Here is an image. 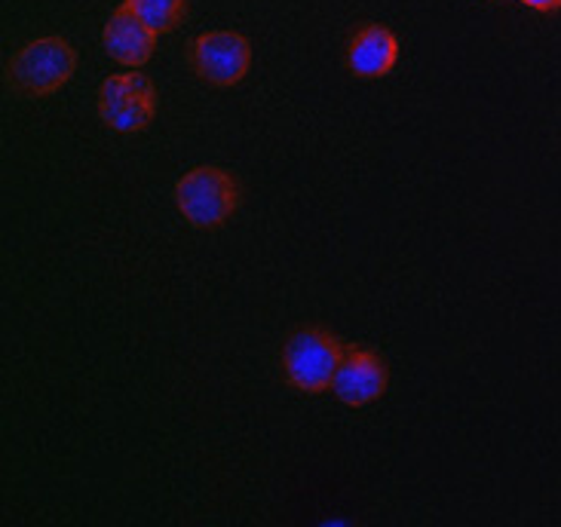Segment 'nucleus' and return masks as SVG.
I'll return each instance as SVG.
<instances>
[{"label": "nucleus", "instance_id": "f03ea898", "mask_svg": "<svg viewBox=\"0 0 561 527\" xmlns=\"http://www.w3.org/2000/svg\"><path fill=\"white\" fill-rule=\"evenodd\" d=\"M341 356H344V350L337 347V341L329 332H319V329L295 332L286 350H283L288 380L298 390L307 392H319L325 390V387H332Z\"/></svg>", "mask_w": 561, "mask_h": 527}, {"label": "nucleus", "instance_id": "39448f33", "mask_svg": "<svg viewBox=\"0 0 561 527\" xmlns=\"http://www.w3.org/2000/svg\"><path fill=\"white\" fill-rule=\"evenodd\" d=\"M191 56H194V68L199 77H206L215 87H233L249 71L252 49L245 44V37L233 31H209L197 37Z\"/></svg>", "mask_w": 561, "mask_h": 527}, {"label": "nucleus", "instance_id": "423d86ee", "mask_svg": "<svg viewBox=\"0 0 561 527\" xmlns=\"http://www.w3.org/2000/svg\"><path fill=\"white\" fill-rule=\"evenodd\" d=\"M332 387L347 405H368L387 390V368L378 353L353 347L341 356Z\"/></svg>", "mask_w": 561, "mask_h": 527}, {"label": "nucleus", "instance_id": "0eeeda50", "mask_svg": "<svg viewBox=\"0 0 561 527\" xmlns=\"http://www.w3.org/2000/svg\"><path fill=\"white\" fill-rule=\"evenodd\" d=\"M153 44H157V34L141 19L129 13L126 7L107 22L105 49L126 68H138V65L151 59Z\"/></svg>", "mask_w": 561, "mask_h": 527}, {"label": "nucleus", "instance_id": "7ed1b4c3", "mask_svg": "<svg viewBox=\"0 0 561 527\" xmlns=\"http://www.w3.org/2000/svg\"><path fill=\"white\" fill-rule=\"evenodd\" d=\"M99 107L114 129L121 133H136L141 126H148L157 111V92L151 80L141 75H114L107 77L99 92Z\"/></svg>", "mask_w": 561, "mask_h": 527}, {"label": "nucleus", "instance_id": "9d476101", "mask_svg": "<svg viewBox=\"0 0 561 527\" xmlns=\"http://www.w3.org/2000/svg\"><path fill=\"white\" fill-rule=\"evenodd\" d=\"M525 7H534V10H559L561 0H522Z\"/></svg>", "mask_w": 561, "mask_h": 527}, {"label": "nucleus", "instance_id": "f257e3e1", "mask_svg": "<svg viewBox=\"0 0 561 527\" xmlns=\"http://www.w3.org/2000/svg\"><path fill=\"white\" fill-rule=\"evenodd\" d=\"M175 199L184 218L194 227H218L233 215L240 194H237V181L225 169L203 167L179 181Z\"/></svg>", "mask_w": 561, "mask_h": 527}, {"label": "nucleus", "instance_id": "6e6552de", "mask_svg": "<svg viewBox=\"0 0 561 527\" xmlns=\"http://www.w3.org/2000/svg\"><path fill=\"white\" fill-rule=\"evenodd\" d=\"M396 34L383 25H365L363 31H356L347 49L350 68L359 77H383L396 65Z\"/></svg>", "mask_w": 561, "mask_h": 527}, {"label": "nucleus", "instance_id": "20e7f679", "mask_svg": "<svg viewBox=\"0 0 561 527\" xmlns=\"http://www.w3.org/2000/svg\"><path fill=\"white\" fill-rule=\"evenodd\" d=\"M75 71V53L59 37H44L28 44L13 59V77L22 90L53 92Z\"/></svg>", "mask_w": 561, "mask_h": 527}, {"label": "nucleus", "instance_id": "1a4fd4ad", "mask_svg": "<svg viewBox=\"0 0 561 527\" xmlns=\"http://www.w3.org/2000/svg\"><path fill=\"white\" fill-rule=\"evenodd\" d=\"M123 7L141 19L153 34L169 31L184 15V0H126Z\"/></svg>", "mask_w": 561, "mask_h": 527}]
</instances>
